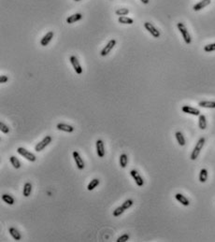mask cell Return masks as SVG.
Returning a JSON list of instances; mask_svg holds the SVG:
<instances>
[{
	"mask_svg": "<svg viewBox=\"0 0 215 242\" xmlns=\"http://www.w3.org/2000/svg\"><path fill=\"white\" fill-rule=\"evenodd\" d=\"M175 198L180 202L181 204H183V206H185V207H187V206H189L190 205V201L188 200V198H186L183 195H182V194H176L175 195Z\"/></svg>",
	"mask_w": 215,
	"mask_h": 242,
	"instance_id": "cell-16",
	"label": "cell"
},
{
	"mask_svg": "<svg viewBox=\"0 0 215 242\" xmlns=\"http://www.w3.org/2000/svg\"><path fill=\"white\" fill-rule=\"evenodd\" d=\"M140 1L143 3V4H149L150 2V0H140Z\"/></svg>",
	"mask_w": 215,
	"mask_h": 242,
	"instance_id": "cell-35",
	"label": "cell"
},
{
	"mask_svg": "<svg viewBox=\"0 0 215 242\" xmlns=\"http://www.w3.org/2000/svg\"><path fill=\"white\" fill-rule=\"evenodd\" d=\"M133 204H134V201L132 200V199H127V200H125L123 203V208L126 210H128L129 208H131L132 206H133Z\"/></svg>",
	"mask_w": 215,
	"mask_h": 242,
	"instance_id": "cell-28",
	"label": "cell"
},
{
	"mask_svg": "<svg viewBox=\"0 0 215 242\" xmlns=\"http://www.w3.org/2000/svg\"><path fill=\"white\" fill-rule=\"evenodd\" d=\"M53 36H55V33H53V31H49V32L43 36V38L41 39V40H40V45L43 46V47L47 46V45L51 41V40L53 39Z\"/></svg>",
	"mask_w": 215,
	"mask_h": 242,
	"instance_id": "cell-12",
	"label": "cell"
},
{
	"mask_svg": "<svg viewBox=\"0 0 215 242\" xmlns=\"http://www.w3.org/2000/svg\"><path fill=\"white\" fill-rule=\"evenodd\" d=\"M118 22L120 24H123V25H132L134 24V20L131 19V18H128V17H125V16H120L119 19H118Z\"/></svg>",
	"mask_w": 215,
	"mask_h": 242,
	"instance_id": "cell-20",
	"label": "cell"
},
{
	"mask_svg": "<svg viewBox=\"0 0 215 242\" xmlns=\"http://www.w3.org/2000/svg\"><path fill=\"white\" fill-rule=\"evenodd\" d=\"M175 137H176V139H177L179 145H180V146H184L185 145V138H184V137H183L182 132H180V131L176 132Z\"/></svg>",
	"mask_w": 215,
	"mask_h": 242,
	"instance_id": "cell-21",
	"label": "cell"
},
{
	"mask_svg": "<svg viewBox=\"0 0 215 242\" xmlns=\"http://www.w3.org/2000/svg\"><path fill=\"white\" fill-rule=\"evenodd\" d=\"M208 180V170L206 168H202L199 173V181L204 183Z\"/></svg>",
	"mask_w": 215,
	"mask_h": 242,
	"instance_id": "cell-26",
	"label": "cell"
},
{
	"mask_svg": "<svg viewBox=\"0 0 215 242\" xmlns=\"http://www.w3.org/2000/svg\"><path fill=\"white\" fill-rule=\"evenodd\" d=\"M17 153H19L21 156H23L24 158H25L26 160H28L29 162H35L37 160V157L34 153H32L31 152L27 151L26 149L23 148V147H19L17 149Z\"/></svg>",
	"mask_w": 215,
	"mask_h": 242,
	"instance_id": "cell-3",
	"label": "cell"
},
{
	"mask_svg": "<svg viewBox=\"0 0 215 242\" xmlns=\"http://www.w3.org/2000/svg\"><path fill=\"white\" fill-rule=\"evenodd\" d=\"M0 131H1L2 133H4V134H8L9 132V128L4 123H0Z\"/></svg>",
	"mask_w": 215,
	"mask_h": 242,
	"instance_id": "cell-31",
	"label": "cell"
},
{
	"mask_svg": "<svg viewBox=\"0 0 215 242\" xmlns=\"http://www.w3.org/2000/svg\"><path fill=\"white\" fill-rule=\"evenodd\" d=\"M127 164H128V156L125 153L121 154V156H120V165H121L122 168L126 167Z\"/></svg>",
	"mask_w": 215,
	"mask_h": 242,
	"instance_id": "cell-24",
	"label": "cell"
},
{
	"mask_svg": "<svg viewBox=\"0 0 215 242\" xmlns=\"http://www.w3.org/2000/svg\"><path fill=\"white\" fill-rule=\"evenodd\" d=\"M182 110L183 111L184 113H188V114H191V115H194V116H199L200 115V110L195 108H193V107H190V106H183L182 108Z\"/></svg>",
	"mask_w": 215,
	"mask_h": 242,
	"instance_id": "cell-11",
	"label": "cell"
},
{
	"mask_svg": "<svg viewBox=\"0 0 215 242\" xmlns=\"http://www.w3.org/2000/svg\"><path fill=\"white\" fill-rule=\"evenodd\" d=\"M144 27L147 29V31L150 32V34L153 36V38L158 39L159 36H160V32H159V31L153 26V24H151V23H149V22H146V23L144 24Z\"/></svg>",
	"mask_w": 215,
	"mask_h": 242,
	"instance_id": "cell-8",
	"label": "cell"
},
{
	"mask_svg": "<svg viewBox=\"0 0 215 242\" xmlns=\"http://www.w3.org/2000/svg\"><path fill=\"white\" fill-rule=\"evenodd\" d=\"M130 175L134 179V180L136 181V184L138 186V187H141V186H143V184H144V180H143L142 177L139 175V173L136 169H132L130 171Z\"/></svg>",
	"mask_w": 215,
	"mask_h": 242,
	"instance_id": "cell-9",
	"label": "cell"
},
{
	"mask_svg": "<svg viewBox=\"0 0 215 242\" xmlns=\"http://www.w3.org/2000/svg\"><path fill=\"white\" fill-rule=\"evenodd\" d=\"M198 106L201 107V108H215V102L214 101H200L198 103Z\"/></svg>",
	"mask_w": 215,
	"mask_h": 242,
	"instance_id": "cell-22",
	"label": "cell"
},
{
	"mask_svg": "<svg viewBox=\"0 0 215 242\" xmlns=\"http://www.w3.org/2000/svg\"><path fill=\"white\" fill-rule=\"evenodd\" d=\"M9 233L10 234V236H12L13 239H15V240H21V238H22V235L20 234V232L18 231L16 228H14V227H10V228L9 229Z\"/></svg>",
	"mask_w": 215,
	"mask_h": 242,
	"instance_id": "cell-17",
	"label": "cell"
},
{
	"mask_svg": "<svg viewBox=\"0 0 215 242\" xmlns=\"http://www.w3.org/2000/svg\"><path fill=\"white\" fill-rule=\"evenodd\" d=\"M210 0H202V1H200V2H198V4H195L194 6V11H198V10H200V9H204L205 7H207V6H209V4H210Z\"/></svg>",
	"mask_w": 215,
	"mask_h": 242,
	"instance_id": "cell-15",
	"label": "cell"
},
{
	"mask_svg": "<svg viewBox=\"0 0 215 242\" xmlns=\"http://www.w3.org/2000/svg\"><path fill=\"white\" fill-rule=\"evenodd\" d=\"M204 144H205V138H200L198 139V143H196L195 147L194 148V150H193L192 153H191V156H190L191 160L194 161V160H195L196 158L198 157V155H199V153H200V152H201V150H202V148H203Z\"/></svg>",
	"mask_w": 215,
	"mask_h": 242,
	"instance_id": "cell-1",
	"label": "cell"
},
{
	"mask_svg": "<svg viewBox=\"0 0 215 242\" xmlns=\"http://www.w3.org/2000/svg\"><path fill=\"white\" fill-rule=\"evenodd\" d=\"M69 61H70L71 65H72V66H73V68H74V70H75V72H76L77 74H81V73H82L81 66V64H80L78 58L75 56V55H72V56H70Z\"/></svg>",
	"mask_w": 215,
	"mask_h": 242,
	"instance_id": "cell-6",
	"label": "cell"
},
{
	"mask_svg": "<svg viewBox=\"0 0 215 242\" xmlns=\"http://www.w3.org/2000/svg\"><path fill=\"white\" fill-rule=\"evenodd\" d=\"M198 126L201 130H205L207 128V121H206V117L203 114L199 115V119H198Z\"/></svg>",
	"mask_w": 215,
	"mask_h": 242,
	"instance_id": "cell-23",
	"label": "cell"
},
{
	"mask_svg": "<svg viewBox=\"0 0 215 242\" xmlns=\"http://www.w3.org/2000/svg\"><path fill=\"white\" fill-rule=\"evenodd\" d=\"M96 153H97L98 157L103 158L105 156V145H104L103 140L97 139L96 142Z\"/></svg>",
	"mask_w": 215,
	"mask_h": 242,
	"instance_id": "cell-10",
	"label": "cell"
},
{
	"mask_svg": "<svg viewBox=\"0 0 215 242\" xmlns=\"http://www.w3.org/2000/svg\"><path fill=\"white\" fill-rule=\"evenodd\" d=\"M128 239H129V235L128 234H123V236H119L116 241L117 242H126Z\"/></svg>",
	"mask_w": 215,
	"mask_h": 242,
	"instance_id": "cell-33",
	"label": "cell"
},
{
	"mask_svg": "<svg viewBox=\"0 0 215 242\" xmlns=\"http://www.w3.org/2000/svg\"><path fill=\"white\" fill-rule=\"evenodd\" d=\"M74 1H76V2H79V1H81V0H74Z\"/></svg>",
	"mask_w": 215,
	"mask_h": 242,
	"instance_id": "cell-36",
	"label": "cell"
},
{
	"mask_svg": "<svg viewBox=\"0 0 215 242\" xmlns=\"http://www.w3.org/2000/svg\"><path fill=\"white\" fill-rule=\"evenodd\" d=\"M32 193V184L30 182H26L24 185V189H23V195L25 197H28Z\"/></svg>",
	"mask_w": 215,
	"mask_h": 242,
	"instance_id": "cell-18",
	"label": "cell"
},
{
	"mask_svg": "<svg viewBox=\"0 0 215 242\" xmlns=\"http://www.w3.org/2000/svg\"><path fill=\"white\" fill-rule=\"evenodd\" d=\"M72 154H73V158H74V160H75V163H76V165H77V167H78V169L82 170V169L84 168V167H85V164H84L83 159L81 157L80 153H79L78 152H76V151H74Z\"/></svg>",
	"mask_w": 215,
	"mask_h": 242,
	"instance_id": "cell-7",
	"label": "cell"
},
{
	"mask_svg": "<svg viewBox=\"0 0 215 242\" xmlns=\"http://www.w3.org/2000/svg\"><path fill=\"white\" fill-rule=\"evenodd\" d=\"M99 183H100L99 179H94V180H92L90 182H89V184L87 186V190L88 191H93L95 188H96L97 186L99 185Z\"/></svg>",
	"mask_w": 215,
	"mask_h": 242,
	"instance_id": "cell-19",
	"label": "cell"
},
{
	"mask_svg": "<svg viewBox=\"0 0 215 242\" xmlns=\"http://www.w3.org/2000/svg\"><path fill=\"white\" fill-rule=\"evenodd\" d=\"M115 45H116V40L113 39L111 40L109 42H108V44L102 49V51H100V55L101 56H107V55L111 52V51L114 48Z\"/></svg>",
	"mask_w": 215,
	"mask_h": 242,
	"instance_id": "cell-5",
	"label": "cell"
},
{
	"mask_svg": "<svg viewBox=\"0 0 215 242\" xmlns=\"http://www.w3.org/2000/svg\"><path fill=\"white\" fill-rule=\"evenodd\" d=\"M82 19V14L81 13H75L71 16H68L66 18V23L71 25V24H74L78 21H81Z\"/></svg>",
	"mask_w": 215,
	"mask_h": 242,
	"instance_id": "cell-14",
	"label": "cell"
},
{
	"mask_svg": "<svg viewBox=\"0 0 215 242\" xmlns=\"http://www.w3.org/2000/svg\"><path fill=\"white\" fill-rule=\"evenodd\" d=\"M2 200H3L5 203H7L8 205H10V206L15 203L14 198H13L11 195H8V194H4V195H2Z\"/></svg>",
	"mask_w": 215,
	"mask_h": 242,
	"instance_id": "cell-25",
	"label": "cell"
},
{
	"mask_svg": "<svg viewBox=\"0 0 215 242\" xmlns=\"http://www.w3.org/2000/svg\"><path fill=\"white\" fill-rule=\"evenodd\" d=\"M9 81V77L5 76V75H1L0 76V83H6Z\"/></svg>",
	"mask_w": 215,
	"mask_h": 242,
	"instance_id": "cell-34",
	"label": "cell"
},
{
	"mask_svg": "<svg viewBox=\"0 0 215 242\" xmlns=\"http://www.w3.org/2000/svg\"><path fill=\"white\" fill-rule=\"evenodd\" d=\"M177 27H178L179 31L181 32V34L183 36V38L185 43L186 44H191V42H192L191 36H190V34H189L186 26L184 25V24H183V23H178L177 24Z\"/></svg>",
	"mask_w": 215,
	"mask_h": 242,
	"instance_id": "cell-2",
	"label": "cell"
},
{
	"mask_svg": "<svg viewBox=\"0 0 215 242\" xmlns=\"http://www.w3.org/2000/svg\"><path fill=\"white\" fill-rule=\"evenodd\" d=\"M115 13L118 15V16H125L129 13V9H118Z\"/></svg>",
	"mask_w": 215,
	"mask_h": 242,
	"instance_id": "cell-30",
	"label": "cell"
},
{
	"mask_svg": "<svg viewBox=\"0 0 215 242\" xmlns=\"http://www.w3.org/2000/svg\"><path fill=\"white\" fill-rule=\"evenodd\" d=\"M56 128L60 131H64L66 133H72L74 132V127L72 125H69L67 123H58L56 125Z\"/></svg>",
	"mask_w": 215,
	"mask_h": 242,
	"instance_id": "cell-13",
	"label": "cell"
},
{
	"mask_svg": "<svg viewBox=\"0 0 215 242\" xmlns=\"http://www.w3.org/2000/svg\"><path fill=\"white\" fill-rule=\"evenodd\" d=\"M124 209L123 208V206H121V207H118V208H116L114 210H113V216L114 217H119V216H121L123 212H124Z\"/></svg>",
	"mask_w": 215,
	"mask_h": 242,
	"instance_id": "cell-29",
	"label": "cell"
},
{
	"mask_svg": "<svg viewBox=\"0 0 215 242\" xmlns=\"http://www.w3.org/2000/svg\"><path fill=\"white\" fill-rule=\"evenodd\" d=\"M204 51L206 52H210V51H215V43L212 44H208L204 47Z\"/></svg>",
	"mask_w": 215,
	"mask_h": 242,
	"instance_id": "cell-32",
	"label": "cell"
},
{
	"mask_svg": "<svg viewBox=\"0 0 215 242\" xmlns=\"http://www.w3.org/2000/svg\"><path fill=\"white\" fill-rule=\"evenodd\" d=\"M51 140H52V138H51V136H46L40 142H39L37 145L35 146V151L37 153H40V152L43 151L44 149L51 142Z\"/></svg>",
	"mask_w": 215,
	"mask_h": 242,
	"instance_id": "cell-4",
	"label": "cell"
},
{
	"mask_svg": "<svg viewBox=\"0 0 215 242\" xmlns=\"http://www.w3.org/2000/svg\"><path fill=\"white\" fill-rule=\"evenodd\" d=\"M9 161H10V164L13 165L14 168L19 169L20 167H21V163H20V161L18 160L15 156H10V157H9Z\"/></svg>",
	"mask_w": 215,
	"mask_h": 242,
	"instance_id": "cell-27",
	"label": "cell"
}]
</instances>
